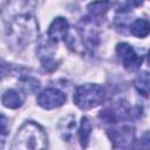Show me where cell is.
Wrapping results in <instances>:
<instances>
[{
    "instance_id": "7",
    "label": "cell",
    "mask_w": 150,
    "mask_h": 150,
    "mask_svg": "<svg viewBox=\"0 0 150 150\" xmlns=\"http://www.w3.org/2000/svg\"><path fill=\"white\" fill-rule=\"evenodd\" d=\"M69 32V23L64 18H56L48 29V36L52 41L59 42L60 40H66Z\"/></svg>"
},
{
    "instance_id": "5",
    "label": "cell",
    "mask_w": 150,
    "mask_h": 150,
    "mask_svg": "<svg viewBox=\"0 0 150 150\" xmlns=\"http://www.w3.org/2000/svg\"><path fill=\"white\" fill-rule=\"evenodd\" d=\"M66 95L55 88H47L38 96V103L45 109H54L66 102Z\"/></svg>"
},
{
    "instance_id": "3",
    "label": "cell",
    "mask_w": 150,
    "mask_h": 150,
    "mask_svg": "<svg viewBox=\"0 0 150 150\" xmlns=\"http://www.w3.org/2000/svg\"><path fill=\"white\" fill-rule=\"evenodd\" d=\"M105 100V89L100 84L80 86L74 94L75 104L83 110L91 109L103 103Z\"/></svg>"
},
{
    "instance_id": "11",
    "label": "cell",
    "mask_w": 150,
    "mask_h": 150,
    "mask_svg": "<svg viewBox=\"0 0 150 150\" xmlns=\"http://www.w3.org/2000/svg\"><path fill=\"white\" fill-rule=\"evenodd\" d=\"M90 131H91V124L89 122V120L87 117H82L81 120V125L79 129V136H80V142L81 145L84 148L88 144V139L90 136Z\"/></svg>"
},
{
    "instance_id": "14",
    "label": "cell",
    "mask_w": 150,
    "mask_h": 150,
    "mask_svg": "<svg viewBox=\"0 0 150 150\" xmlns=\"http://www.w3.org/2000/svg\"><path fill=\"white\" fill-rule=\"evenodd\" d=\"M6 73H7V64L0 61V77L5 76Z\"/></svg>"
},
{
    "instance_id": "1",
    "label": "cell",
    "mask_w": 150,
    "mask_h": 150,
    "mask_svg": "<svg viewBox=\"0 0 150 150\" xmlns=\"http://www.w3.org/2000/svg\"><path fill=\"white\" fill-rule=\"evenodd\" d=\"M28 0H20V9H19V0L9 1L6 6L9 9V19H5L7 27L9 28V34H13L14 38L22 40L26 38H33V34L36 32V22L34 16L32 15V11L29 9V5L23 9ZM6 8V7H5Z\"/></svg>"
},
{
    "instance_id": "9",
    "label": "cell",
    "mask_w": 150,
    "mask_h": 150,
    "mask_svg": "<svg viewBox=\"0 0 150 150\" xmlns=\"http://www.w3.org/2000/svg\"><path fill=\"white\" fill-rule=\"evenodd\" d=\"M110 5L111 2L109 0H96L88 5V11L91 16H102L108 12Z\"/></svg>"
},
{
    "instance_id": "6",
    "label": "cell",
    "mask_w": 150,
    "mask_h": 150,
    "mask_svg": "<svg viewBox=\"0 0 150 150\" xmlns=\"http://www.w3.org/2000/svg\"><path fill=\"white\" fill-rule=\"evenodd\" d=\"M108 135L114 143V148H129L135 138L134 128L130 125H123L120 128L108 130Z\"/></svg>"
},
{
    "instance_id": "12",
    "label": "cell",
    "mask_w": 150,
    "mask_h": 150,
    "mask_svg": "<svg viewBox=\"0 0 150 150\" xmlns=\"http://www.w3.org/2000/svg\"><path fill=\"white\" fill-rule=\"evenodd\" d=\"M135 87L136 89L143 95V96H148L149 94V74L146 71L142 73L135 81Z\"/></svg>"
},
{
    "instance_id": "2",
    "label": "cell",
    "mask_w": 150,
    "mask_h": 150,
    "mask_svg": "<svg viewBox=\"0 0 150 150\" xmlns=\"http://www.w3.org/2000/svg\"><path fill=\"white\" fill-rule=\"evenodd\" d=\"M13 149H46L47 136L45 130L35 122H26L16 132Z\"/></svg>"
},
{
    "instance_id": "8",
    "label": "cell",
    "mask_w": 150,
    "mask_h": 150,
    "mask_svg": "<svg viewBox=\"0 0 150 150\" xmlns=\"http://www.w3.org/2000/svg\"><path fill=\"white\" fill-rule=\"evenodd\" d=\"M1 101L5 107L11 108V109H16L22 104L23 97L21 96V94L19 91H16L14 89H9V90L5 91V94L1 97Z\"/></svg>"
},
{
    "instance_id": "10",
    "label": "cell",
    "mask_w": 150,
    "mask_h": 150,
    "mask_svg": "<svg viewBox=\"0 0 150 150\" xmlns=\"http://www.w3.org/2000/svg\"><path fill=\"white\" fill-rule=\"evenodd\" d=\"M130 32L132 35L137 38H145L149 34V22L145 19H137L130 27Z\"/></svg>"
},
{
    "instance_id": "13",
    "label": "cell",
    "mask_w": 150,
    "mask_h": 150,
    "mask_svg": "<svg viewBox=\"0 0 150 150\" xmlns=\"http://www.w3.org/2000/svg\"><path fill=\"white\" fill-rule=\"evenodd\" d=\"M7 134V118L0 112V135Z\"/></svg>"
},
{
    "instance_id": "4",
    "label": "cell",
    "mask_w": 150,
    "mask_h": 150,
    "mask_svg": "<svg viewBox=\"0 0 150 150\" xmlns=\"http://www.w3.org/2000/svg\"><path fill=\"white\" fill-rule=\"evenodd\" d=\"M116 52H117L124 68L128 69L129 71L137 70L141 67V64L143 62V57L139 56L130 45L124 43V42L118 43L116 46Z\"/></svg>"
},
{
    "instance_id": "15",
    "label": "cell",
    "mask_w": 150,
    "mask_h": 150,
    "mask_svg": "<svg viewBox=\"0 0 150 150\" xmlns=\"http://www.w3.org/2000/svg\"><path fill=\"white\" fill-rule=\"evenodd\" d=\"M128 1H129L131 5H134V6H141L144 0H128Z\"/></svg>"
}]
</instances>
